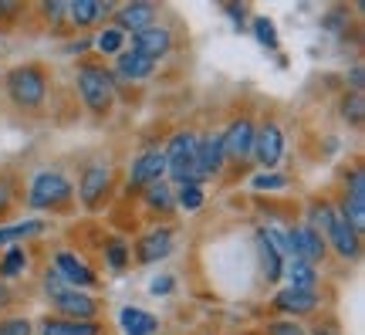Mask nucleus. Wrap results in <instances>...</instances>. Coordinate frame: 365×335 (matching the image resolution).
<instances>
[{"mask_svg":"<svg viewBox=\"0 0 365 335\" xmlns=\"http://www.w3.org/2000/svg\"><path fill=\"white\" fill-rule=\"evenodd\" d=\"M78 91L81 102L88 105L95 116H105L112 109V99H115V75L105 65L85 61V65H78Z\"/></svg>","mask_w":365,"mask_h":335,"instance_id":"obj_1","label":"nucleus"},{"mask_svg":"<svg viewBox=\"0 0 365 335\" xmlns=\"http://www.w3.org/2000/svg\"><path fill=\"white\" fill-rule=\"evenodd\" d=\"M7 95L17 109H38L48 95V78L38 65H17L7 71Z\"/></svg>","mask_w":365,"mask_h":335,"instance_id":"obj_2","label":"nucleus"},{"mask_svg":"<svg viewBox=\"0 0 365 335\" xmlns=\"http://www.w3.org/2000/svg\"><path fill=\"white\" fill-rule=\"evenodd\" d=\"M71 183L61 176V173H54V169H44L34 176L31 183V194H27V204L38 206V210H58V206H65L71 200Z\"/></svg>","mask_w":365,"mask_h":335,"instance_id":"obj_3","label":"nucleus"},{"mask_svg":"<svg viewBox=\"0 0 365 335\" xmlns=\"http://www.w3.org/2000/svg\"><path fill=\"white\" fill-rule=\"evenodd\" d=\"M166 173L180 183H196V136L193 132H176L166 149Z\"/></svg>","mask_w":365,"mask_h":335,"instance_id":"obj_4","label":"nucleus"},{"mask_svg":"<svg viewBox=\"0 0 365 335\" xmlns=\"http://www.w3.org/2000/svg\"><path fill=\"white\" fill-rule=\"evenodd\" d=\"M54 301V311H58V319H71V322H95V315H98V301L78 288H65V291H58L51 298Z\"/></svg>","mask_w":365,"mask_h":335,"instance_id":"obj_5","label":"nucleus"},{"mask_svg":"<svg viewBox=\"0 0 365 335\" xmlns=\"http://www.w3.org/2000/svg\"><path fill=\"white\" fill-rule=\"evenodd\" d=\"M223 163H227V149H223V132L196 139V180L200 176H220Z\"/></svg>","mask_w":365,"mask_h":335,"instance_id":"obj_6","label":"nucleus"},{"mask_svg":"<svg viewBox=\"0 0 365 335\" xmlns=\"http://www.w3.org/2000/svg\"><path fill=\"white\" fill-rule=\"evenodd\" d=\"M108 186H112V169L105 166V163H95L81 173V186H78V196L81 204L88 206V210H98L102 200L108 196Z\"/></svg>","mask_w":365,"mask_h":335,"instance_id":"obj_7","label":"nucleus"},{"mask_svg":"<svg viewBox=\"0 0 365 335\" xmlns=\"http://www.w3.org/2000/svg\"><path fill=\"white\" fill-rule=\"evenodd\" d=\"M284 153V132L277 122H264L261 129L254 132V156H257V163L264 169L277 166V159Z\"/></svg>","mask_w":365,"mask_h":335,"instance_id":"obj_8","label":"nucleus"},{"mask_svg":"<svg viewBox=\"0 0 365 335\" xmlns=\"http://www.w3.org/2000/svg\"><path fill=\"white\" fill-rule=\"evenodd\" d=\"M287 237H291V258L304 261V264H318V261L325 258V241H322V234L314 231V227H294V231H287Z\"/></svg>","mask_w":365,"mask_h":335,"instance_id":"obj_9","label":"nucleus"},{"mask_svg":"<svg viewBox=\"0 0 365 335\" xmlns=\"http://www.w3.org/2000/svg\"><path fill=\"white\" fill-rule=\"evenodd\" d=\"M166 176V156L159 153V149H149L143 153L135 163H132V173H129V190H143V186H153Z\"/></svg>","mask_w":365,"mask_h":335,"instance_id":"obj_10","label":"nucleus"},{"mask_svg":"<svg viewBox=\"0 0 365 335\" xmlns=\"http://www.w3.org/2000/svg\"><path fill=\"white\" fill-rule=\"evenodd\" d=\"M173 48V34L170 27H145V31H139V34H132V51L145 54L149 61H159V58H166Z\"/></svg>","mask_w":365,"mask_h":335,"instance_id":"obj_11","label":"nucleus"},{"mask_svg":"<svg viewBox=\"0 0 365 335\" xmlns=\"http://www.w3.org/2000/svg\"><path fill=\"white\" fill-rule=\"evenodd\" d=\"M254 122H250L247 116H240L230 122V129L223 132V149H227V156H234V159H247L250 153H254Z\"/></svg>","mask_w":365,"mask_h":335,"instance_id":"obj_12","label":"nucleus"},{"mask_svg":"<svg viewBox=\"0 0 365 335\" xmlns=\"http://www.w3.org/2000/svg\"><path fill=\"white\" fill-rule=\"evenodd\" d=\"M325 234H328V241L335 244V251H339L341 258H355V254H359V231L341 217L339 210H331V214H328Z\"/></svg>","mask_w":365,"mask_h":335,"instance_id":"obj_13","label":"nucleus"},{"mask_svg":"<svg viewBox=\"0 0 365 335\" xmlns=\"http://www.w3.org/2000/svg\"><path fill=\"white\" fill-rule=\"evenodd\" d=\"M54 274H58L68 288H78V291L95 284V271H91L85 261L75 258V254H68V251H61V254L54 258Z\"/></svg>","mask_w":365,"mask_h":335,"instance_id":"obj_14","label":"nucleus"},{"mask_svg":"<svg viewBox=\"0 0 365 335\" xmlns=\"http://www.w3.org/2000/svg\"><path fill=\"white\" fill-rule=\"evenodd\" d=\"M170 251H173V231L170 227H156L135 244V261L139 264H156V261L170 258Z\"/></svg>","mask_w":365,"mask_h":335,"instance_id":"obj_15","label":"nucleus"},{"mask_svg":"<svg viewBox=\"0 0 365 335\" xmlns=\"http://www.w3.org/2000/svg\"><path fill=\"white\" fill-rule=\"evenodd\" d=\"M156 24V4H125V7H118L115 11V31H132V34H139L145 27Z\"/></svg>","mask_w":365,"mask_h":335,"instance_id":"obj_16","label":"nucleus"},{"mask_svg":"<svg viewBox=\"0 0 365 335\" xmlns=\"http://www.w3.org/2000/svg\"><path fill=\"white\" fill-rule=\"evenodd\" d=\"M274 305L287 315H312L318 309V295L314 291H304V288H284L281 295L274 298Z\"/></svg>","mask_w":365,"mask_h":335,"instance_id":"obj_17","label":"nucleus"},{"mask_svg":"<svg viewBox=\"0 0 365 335\" xmlns=\"http://www.w3.org/2000/svg\"><path fill=\"white\" fill-rule=\"evenodd\" d=\"M153 68H156V61H149L145 54H139V51H118L115 71H118V78H125V81H143V78L153 75Z\"/></svg>","mask_w":365,"mask_h":335,"instance_id":"obj_18","label":"nucleus"},{"mask_svg":"<svg viewBox=\"0 0 365 335\" xmlns=\"http://www.w3.org/2000/svg\"><path fill=\"white\" fill-rule=\"evenodd\" d=\"M65 11H68V17H71V24L88 27V24H95V21L108 17L112 7H108V4H98V0H71Z\"/></svg>","mask_w":365,"mask_h":335,"instance_id":"obj_19","label":"nucleus"},{"mask_svg":"<svg viewBox=\"0 0 365 335\" xmlns=\"http://www.w3.org/2000/svg\"><path fill=\"white\" fill-rule=\"evenodd\" d=\"M98 322H71V319H48L41 325V335H98Z\"/></svg>","mask_w":365,"mask_h":335,"instance_id":"obj_20","label":"nucleus"},{"mask_svg":"<svg viewBox=\"0 0 365 335\" xmlns=\"http://www.w3.org/2000/svg\"><path fill=\"white\" fill-rule=\"evenodd\" d=\"M159 329V319L143 309H125L122 311V332L125 335H153Z\"/></svg>","mask_w":365,"mask_h":335,"instance_id":"obj_21","label":"nucleus"},{"mask_svg":"<svg viewBox=\"0 0 365 335\" xmlns=\"http://www.w3.org/2000/svg\"><path fill=\"white\" fill-rule=\"evenodd\" d=\"M287 278H291V288H304V291H314V281H318L312 264H304L298 258L287 261Z\"/></svg>","mask_w":365,"mask_h":335,"instance_id":"obj_22","label":"nucleus"},{"mask_svg":"<svg viewBox=\"0 0 365 335\" xmlns=\"http://www.w3.org/2000/svg\"><path fill=\"white\" fill-rule=\"evenodd\" d=\"M143 194H145V204L153 206V210H163V214H170L173 206H176V196H173V190H170V186H166L163 180L153 183V186H145Z\"/></svg>","mask_w":365,"mask_h":335,"instance_id":"obj_23","label":"nucleus"},{"mask_svg":"<svg viewBox=\"0 0 365 335\" xmlns=\"http://www.w3.org/2000/svg\"><path fill=\"white\" fill-rule=\"evenodd\" d=\"M44 231L41 220H24V224H11V227H0V244H11V241H27L34 234Z\"/></svg>","mask_w":365,"mask_h":335,"instance_id":"obj_24","label":"nucleus"},{"mask_svg":"<svg viewBox=\"0 0 365 335\" xmlns=\"http://www.w3.org/2000/svg\"><path fill=\"white\" fill-rule=\"evenodd\" d=\"M261 268H264V278H267V281H277V278L284 274V261L277 258V251H274L264 237H261Z\"/></svg>","mask_w":365,"mask_h":335,"instance_id":"obj_25","label":"nucleus"},{"mask_svg":"<svg viewBox=\"0 0 365 335\" xmlns=\"http://www.w3.org/2000/svg\"><path fill=\"white\" fill-rule=\"evenodd\" d=\"M24 268H27L24 247H11V251L4 254V261H0V274H4V278H17V274H24Z\"/></svg>","mask_w":365,"mask_h":335,"instance_id":"obj_26","label":"nucleus"},{"mask_svg":"<svg viewBox=\"0 0 365 335\" xmlns=\"http://www.w3.org/2000/svg\"><path fill=\"white\" fill-rule=\"evenodd\" d=\"M173 196H176V204H180L182 210H200V206H203V190H200V183H182L180 190H173Z\"/></svg>","mask_w":365,"mask_h":335,"instance_id":"obj_27","label":"nucleus"},{"mask_svg":"<svg viewBox=\"0 0 365 335\" xmlns=\"http://www.w3.org/2000/svg\"><path fill=\"white\" fill-rule=\"evenodd\" d=\"M261 237L267 241V244L277 251V258L284 261L291 258V237H287V231H277V227H267V231H261Z\"/></svg>","mask_w":365,"mask_h":335,"instance_id":"obj_28","label":"nucleus"},{"mask_svg":"<svg viewBox=\"0 0 365 335\" xmlns=\"http://www.w3.org/2000/svg\"><path fill=\"white\" fill-rule=\"evenodd\" d=\"M105 258H108L112 271H125V264H129V244L125 241H112V244L105 247Z\"/></svg>","mask_w":365,"mask_h":335,"instance_id":"obj_29","label":"nucleus"},{"mask_svg":"<svg viewBox=\"0 0 365 335\" xmlns=\"http://www.w3.org/2000/svg\"><path fill=\"white\" fill-rule=\"evenodd\" d=\"M122 31H115V27H108V31H102V34H98V41H95V44H98V51L102 54H118L122 51Z\"/></svg>","mask_w":365,"mask_h":335,"instance_id":"obj_30","label":"nucleus"},{"mask_svg":"<svg viewBox=\"0 0 365 335\" xmlns=\"http://www.w3.org/2000/svg\"><path fill=\"white\" fill-rule=\"evenodd\" d=\"M254 34H257V41H261L264 48H277V31H274V21L257 17V21H254Z\"/></svg>","mask_w":365,"mask_h":335,"instance_id":"obj_31","label":"nucleus"},{"mask_svg":"<svg viewBox=\"0 0 365 335\" xmlns=\"http://www.w3.org/2000/svg\"><path fill=\"white\" fill-rule=\"evenodd\" d=\"M341 116L349 119L352 126H362V91H355V95H349L341 102Z\"/></svg>","mask_w":365,"mask_h":335,"instance_id":"obj_32","label":"nucleus"},{"mask_svg":"<svg viewBox=\"0 0 365 335\" xmlns=\"http://www.w3.org/2000/svg\"><path fill=\"white\" fill-rule=\"evenodd\" d=\"M287 180L284 176H277V173H261V176H254V190H284Z\"/></svg>","mask_w":365,"mask_h":335,"instance_id":"obj_33","label":"nucleus"},{"mask_svg":"<svg viewBox=\"0 0 365 335\" xmlns=\"http://www.w3.org/2000/svg\"><path fill=\"white\" fill-rule=\"evenodd\" d=\"M0 335H31V322L27 319H4L0 322Z\"/></svg>","mask_w":365,"mask_h":335,"instance_id":"obj_34","label":"nucleus"},{"mask_svg":"<svg viewBox=\"0 0 365 335\" xmlns=\"http://www.w3.org/2000/svg\"><path fill=\"white\" fill-rule=\"evenodd\" d=\"M267 335H304V332H301V325H294V322H274L271 329H267Z\"/></svg>","mask_w":365,"mask_h":335,"instance_id":"obj_35","label":"nucleus"},{"mask_svg":"<svg viewBox=\"0 0 365 335\" xmlns=\"http://www.w3.org/2000/svg\"><path fill=\"white\" fill-rule=\"evenodd\" d=\"M7 214H11V186L0 180V220L7 217Z\"/></svg>","mask_w":365,"mask_h":335,"instance_id":"obj_36","label":"nucleus"},{"mask_svg":"<svg viewBox=\"0 0 365 335\" xmlns=\"http://www.w3.org/2000/svg\"><path fill=\"white\" fill-rule=\"evenodd\" d=\"M173 291V278H156L153 281V295H170Z\"/></svg>","mask_w":365,"mask_h":335,"instance_id":"obj_37","label":"nucleus"},{"mask_svg":"<svg viewBox=\"0 0 365 335\" xmlns=\"http://www.w3.org/2000/svg\"><path fill=\"white\" fill-rule=\"evenodd\" d=\"M17 11H21V4H17V0H0V17H14Z\"/></svg>","mask_w":365,"mask_h":335,"instance_id":"obj_38","label":"nucleus"},{"mask_svg":"<svg viewBox=\"0 0 365 335\" xmlns=\"http://www.w3.org/2000/svg\"><path fill=\"white\" fill-rule=\"evenodd\" d=\"M11 301H14V291H11V288H7V284H4V281H0V311L7 309Z\"/></svg>","mask_w":365,"mask_h":335,"instance_id":"obj_39","label":"nucleus"},{"mask_svg":"<svg viewBox=\"0 0 365 335\" xmlns=\"http://www.w3.org/2000/svg\"><path fill=\"white\" fill-rule=\"evenodd\" d=\"M44 14H48V17H61V14H65V4H58V0H54V4H44Z\"/></svg>","mask_w":365,"mask_h":335,"instance_id":"obj_40","label":"nucleus"},{"mask_svg":"<svg viewBox=\"0 0 365 335\" xmlns=\"http://www.w3.org/2000/svg\"><path fill=\"white\" fill-rule=\"evenodd\" d=\"M352 89L362 91V68H352Z\"/></svg>","mask_w":365,"mask_h":335,"instance_id":"obj_41","label":"nucleus"},{"mask_svg":"<svg viewBox=\"0 0 365 335\" xmlns=\"http://www.w3.org/2000/svg\"><path fill=\"white\" fill-rule=\"evenodd\" d=\"M314 335H339V332H331V329H318Z\"/></svg>","mask_w":365,"mask_h":335,"instance_id":"obj_42","label":"nucleus"}]
</instances>
